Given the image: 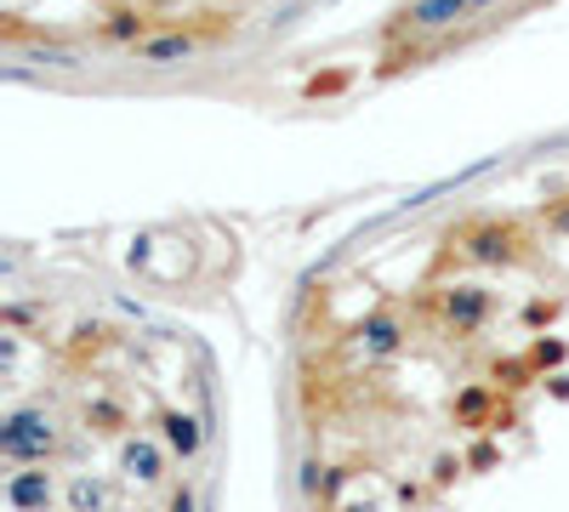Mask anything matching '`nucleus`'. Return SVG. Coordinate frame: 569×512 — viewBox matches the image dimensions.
<instances>
[{"mask_svg":"<svg viewBox=\"0 0 569 512\" xmlns=\"http://www.w3.org/2000/svg\"><path fill=\"white\" fill-rule=\"evenodd\" d=\"M57 450V427L46 410H12L0 422V456L18 467H46V456Z\"/></svg>","mask_w":569,"mask_h":512,"instance_id":"f257e3e1","label":"nucleus"},{"mask_svg":"<svg viewBox=\"0 0 569 512\" xmlns=\"http://www.w3.org/2000/svg\"><path fill=\"white\" fill-rule=\"evenodd\" d=\"M52 495H57V484H52V472H41V467H23V472L7 478V506L12 512H46Z\"/></svg>","mask_w":569,"mask_h":512,"instance_id":"f03ea898","label":"nucleus"},{"mask_svg":"<svg viewBox=\"0 0 569 512\" xmlns=\"http://www.w3.org/2000/svg\"><path fill=\"white\" fill-rule=\"evenodd\" d=\"M120 472L131 478V484H160L165 450H160L154 438H125V444H120Z\"/></svg>","mask_w":569,"mask_h":512,"instance_id":"7ed1b4c3","label":"nucleus"},{"mask_svg":"<svg viewBox=\"0 0 569 512\" xmlns=\"http://www.w3.org/2000/svg\"><path fill=\"white\" fill-rule=\"evenodd\" d=\"M160 438H165V450L183 456V461H194L199 444H206V433H199V422L188 416V410H165V416H160Z\"/></svg>","mask_w":569,"mask_h":512,"instance_id":"20e7f679","label":"nucleus"},{"mask_svg":"<svg viewBox=\"0 0 569 512\" xmlns=\"http://www.w3.org/2000/svg\"><path fill=\"white\" fill-rule=\"evenodd\" d=\"M63 495H69V512H109V484L91 478V472H75Z\"/></svg>","mask_w":569,"mask_h":512,"instance_id":"39448f33","label":"nucleus"},{"mask_svg":"<svg viewBox=\"0 0 569 512\" xmlns=\"http://www.w3.org/2000/svg\"><path fill=\"white\" fill-rule=\"evenodd\" d=\"M495 410V393L479 382V388H467V393H456V416L467 422V427H484V416Z\"/></svg>","mask_w":569,"mask_h":512,"instance_id":"423d86ee","label":"nucleus"},{"mask_svg":"<svg viewBox=\"0 0 569 512\" xmlns=\"http://www.w3.org/2000/svg\"><path fill=\"white\" fill-rule=\"evenodd\" d=\"M165 512H199V495L183 484V490H172V501H165Z\"/></svg>","mask_w":569,"mask_h":512,"instance_id":"0eeeda50","label":"nucleus"},{"mask_svg":"<svg viewBox=\"0 0 569 512\" xmlns=\"http://www.w3.org/2000/svg\"><path fill=\"white\" fill-rule=\"evenodd\" d=\"M467 461H473V467H490V461H495V444H473V456H467Z\"/></svg>","mask_w":569,"mask_h":512,"instance_id":"6e6552de","label":"nucleus"},{"mask_svg":"<svg viewBox=\"0 0 569 512\" xmlns=\"http://www.w3.org/2000/svg\"><path fill=\"white\" fill-rule=\"evenodd\" d=\"M342 512H376V506H342Z\"/></svg>","mask_w":569,"mask_h":512,"instance_id":"1a4fd4ad","label":"nucleus"}]
</instances>
